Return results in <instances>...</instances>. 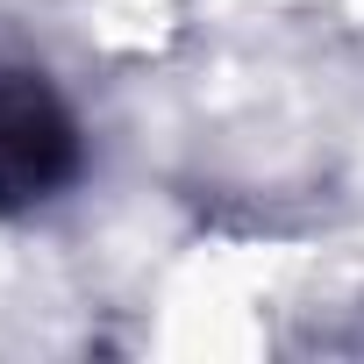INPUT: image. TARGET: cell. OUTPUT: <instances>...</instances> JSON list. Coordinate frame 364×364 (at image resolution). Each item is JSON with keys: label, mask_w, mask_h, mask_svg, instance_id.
<instances>
[{"label": "cell", "mask_w": 364, "mask_h": 364, "mask_svg": "<svg viewBox=\"0 0 364 364\" xmlns=\"http://www.w3.org/2000/svg\"><path fill=\"white\" fill-rule=\"evenodd\" d=\"M79 164L65 100L36 72H0V200H50Z\"/></svg>", "instance_id": "obj_1"}]
</instances>
